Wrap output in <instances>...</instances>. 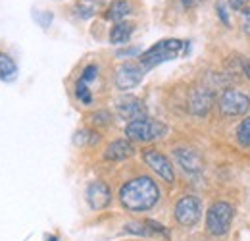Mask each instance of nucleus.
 <instances>
[{
    "instance_id": "f257e3e1",
    "label": "nucleus",
    "mask_w": 250,
    "mask_h": 241,
    "mask_svg": "<svg viewBox=\"0 0 250 241\" xmlns=\"http://www.w3.org/2000/svg\"><path fill=\"white\" fill-rule=\"evenodd\" d=\"M160 199V189L156 181L139 176L135 180H129L120 189V203L122 207L131 212H145L150 211Z\"/></svg>"
},
{
    "instance_id": "ddd939ff",
    "label": "nucleus",
    "mask_w": 250,
    "mask_h": 241,
    "mask_svg": "<svg viewBox=\"0 0 250 241\" xmlns=\"http://www.w3.org/2000/svg\"><path fill=\"white\" fill-rule=\"evenodd\" d=\"M175 160L179 162V166L187 172V174H200L204 170V160L194 149H188V147H179L173 151Z\"/></svg>"
},
{
    "instance_id": "a878e982",
    "label": "nucleus",
    "mask_w": 250,
    "mask_h": 241,
    "mask_svg": "<svg viewBox=\"0 0 250 241\" xmlns=\"http://www.w3.org/2000/svg\"><path fill=\"white\" fill-rule=\"evenodd\" d=\"M243 31L250 35V6H247L243 10Z\"/></svg>"
},
{
    "instance_id": "f03ea898",
    "label": "nucleus",
    "mask_w": 250,
    "mask_h": 241,
    "mask_svg": "<svg viewBox=\"0 0 250 241\" xmlns=\"http://www.w3.org/2000/svg\"><path fill=\"white\" fill-rule=\"evenodd\" d=\"M167 133V125L164 121L154 120V118H143V120H133L127 123L125 127V135L133 141H141V143H148V141H156L160 137H164Z\"/></svg>"
},
{
    "instance_id": "39448f33",
    "label": "nucleus",
    "mask_w": 250,
    "mask_h": 241,
    "mask_svg": "<svg viewBox=\"0 0 250 241\" xmlns=\"http://www.w3.org/2000/svg\"><path fill=\"white\" fill-rule=\"evenodd\" d=\"M250 108V98L247 93L237 89H227L219 96V110L223 116H243Z\"/></svg>"
},
{
    "instance_id": "6ab92c4d",
    "label": "nucleus",
    "mask_w": 250,
    "mask_h": 241,
    "mask_svg": "<svg viewBox=\"0 0 250 241\" xmlns=\"http://www.w3.org/2000/svg\"><path fill=\"white\" fill-rule=\"evenodd\" d=\"M100 141V135L93 129H79L73 135V145L77 147H93Z\"/></svg>"
},
{
    "instance_id": "c756f323",
    "label": "nucleus",
    "mask_w": 250,
    "mask_h": 241,
    "mask_svg": "<svg viewBox=\"0 0 250 241\" xmlns=\"http://www.w3.org/2000/svg\"><path fill=\"white\" fill-rule=\"evenodd\" d=\"M48 241H56V238H50V240H48Z\"/></svg>"
},
{
    "instance_id": "9d476101",
    "label": "nucleus",
    "mask_w": 250,
    "mask_h": 241,
    "mask_svg": "<svg viewBox=\"0 0 250 241\" xmlns=\"http://www.w3.org/2000/svg\"><path fill=\"white\" fill-rule=\"evenodd\" d=\"M112 201V191L108 187V183L100 180H94L87 187V203L93 211H102L110 205Z\"/></svg>"
},
{
    "instance_id": "4be33fe9",
    "label": "nucleus",
    "mask_w": 250,
    "mask_h": 241,
    "mask_svg": "<svg viewBox=\"0 0 250 241\" xmlns=\"http://www.w3.org/2000/svg\"><path fill=\"white\" fill-rule=\"evenodd\" d=\"M216 10H218V16H219V20H221V24H223V25H229L231 22H229V14H227L225 2L218 0V2H216Z\"/></svg>"
},
{
    "instance_id": "4468645a",
    "label": "nucleus",
    "mask_w": 250,
    "mask_h": 241,
    "mask_svg": "<svg viewBox=\"0 0 250 241\" xmlns=\"http://www.w3.org/2000/svg\"><path fill=\"white\" fill-rule=\"evenodd\" d=\"M135 154V147L129 139H118L114 143L108 145V149L104 151V158L110 162H120V160H127Z\"/></svg>"
},
{
    "instance_id": "5701e85b",
    "label": "nucleus",
    "mask_w": 250,
    "mask_h": 241,
    "mask_svg": "<svg viewBox=\"0 0 250 241\" xmlns=\"http://www.w3.org/2000/svg\"><path fill=\"white\" fill-rule=\"evenodd\" d=\"M96 73H98V68L91 64V66H87L85 70H83V75H81V81H85V83H89V81H93L94 77H96Z\"/></svg>"
},
{
    "instance_id": "1a4fd4ad",
    "label": "nucleus",
    "mask_w": 250,
    "mask_h": 241,
    "mask_svg": "<svg viewBox=\"0 0 250 241\" xmlns=\"http://www.w3.org/2000/svg\"><path fill=\"white\" fill-rule=\"evenodd\" d=\"M116 112L120 114V118H124L127 121L133 120H143L146 118L148 114V108L146 104L137 98V96H122L118 102H116Z\"/></svg>"
},
{
    "instance_id": "423d86ee",
    "label": "nucleus",
    "mask_w": 250,
    "mask_h": 241,
    "mask_svg": "<svg viewBox=\"0 0 250 241\" xmlns=\"http://www.w3.org/2000/svg\"><path fill=\"white\" fill-rule=\"evenodd\" d=\"M200 216H202V203H200L198 197L187 195V197L177 201V205H175V220L181 226L192 228L194 224H198Z\"/></svg>"
},
{
    "instance_id": "bb28decb",
    "label": "nucleus",
    "mask_w": 250,
    "mask_h": 241,
    "mask_svg": "<svg viewBox=\"0 0 250 241\" xmlns=\"http://www.w3.org/2000/svg\"><path fill=\"white\" fill-rule=\"evenodd\" d=\"M250 0H229V6L233 8V10H239V12H243L247 6H249Z\"/></svg>"
},
{
    "instance_id": "dca6fc26",
    "label": "nucleus",
    "mask_w": 250,
    "mask_h": 241,
    "mask_svg": "<svg viewBox=\"0 0 250 241\" xmlns=\"http://www.w3.org/2000/svg\"><path fill=\"white\" fill-rule=\"evenodd\" d=\"M133 31H135V25L131 22H118L110 31V43L112 45H124L131 39Z\"/></svg>"
},
{
    "instance_id": "a211bd4d",
    "label": "nucleus",
    "mask_w": 250,
    "mask_h": 241,
    "mask_svg": "<svg viewBox=\"0 0 250 241\" xmlns=\"http://www.w3.org/2000/svg\"><path fill=\"white\" fill-rule=\"evenodd\" d=\"M18 77V64L6 52H0V79L10 83Z\"/></svg>"
},
{
    "instance_id": "412c9836",
    "label": "nucleus",
    "mask_w": 250,
    "mask_h": 241,
    "mask_svg": "<svg viewBox=\"0 0 250 241\" xmlns=\"http://www.w3.org/2000/svg\"><path fill=\"white\" fill-rule=\"evenodd\" d=\"M75 95H77V98H79L83 104H87V106L93 102V95H91V91H89L85 81H77V85H75Z\"/></svg>"
},
{
    "instance_id": "0eeeda50",
    "label": "nucleus",
    "mask_w": 250,
    "mask_h": 241,
    "mask_svg": "<svg viewBox=\"0 0 250 241\" xmlns=\"http://www.w3.org/2000/svg\"><path fill=\"white\" fill-rule=\"evenodd\" d=\"M146 70L141 66V64H133V62H127L124 66H120L116 70V75H114V81H116V87L120 91H129L135 89L143 77H145Z\"/></svg>"
},
{
    "instance_id": "20e7f679",
    "label": "nucleus",
    "mask_w": 250,
    "mask_h": 241,
    "mask_svg": "<svg viewBox=\"0 0 250 241\" xmlns=\"http://www.w3.org/2000/svg\"><path fill=\"white\" fill-rule=\"evenodd\" d=\"M233 214H235V211H233V207L229 203H225V201L214 203L206 212V228H208V232L214 234V236L227 234V230H229V226L233 222Z\"/></svg>"
},
{
    "instance_id": "cd10ccee",
    "label": "nucleus",
    "mask_w": 250,
    "mask_h": 241,
    "mask_svg": "<svg viewBox=\"0 0 250 241\" xmlns=\"http://www.w3.org/2000/svg\"><path fill=\"white\" fill-rule=\"evenodd\" d=\"M202 0H181V4H183V8H194V6H198Z\"/></svg>"
},
{
    "instance_id": "7ed1b4c3",
    "label": "nucleus",
    "mask_w": 250,
    "mask_h": 241,
    "mask_svg": "<svg viewBox=\"0 0 250 241\" xmlns=\"http://www.w3.org/2000/svg\"><path fill=\"white\" fill-rule=\"evenodd\" d=\"M183 45H185V41H179V39H164V41L156 43L154 47H150L141 56V66L145 70H150V68H154V66L162 64V62L173 60L181 52Z\"/></svg>"
},
{
    "instance_id": "f3484780",
    "label": "nucleus",
    "mask_w": 250,
    "mask_h": 241,
    "mask_svg": "<svg viewBox=\"0 0 250 241\" xmlns=\"http://www.w3.org/2000/svg\"><path fill=\"white\" fill-rule=\"evenodd\" d=\"M129 14H131V4L127 0H114L106 8V20L112 22H124V18H127Z\"/></svg>"
},
{
    "instance_id": "f8f14e48",
    "label": "nucleus",
    "mask_w": 250,
    "mask_h": 241,
    "mask_svg": "<svg viewBox=\"0 0 250 241\" xmlns=\"http://www.w3.org/2000/svg\"><path fill=\"white\" fill-rule=\"evenodd\" d=\"M145 162L156 172L162 180H166L167 183H173L175 181V172H173V166L169 164V160L166 158V154L158 151H146L143 154Z\"/></svg>"
},
{
    "instance_id": "aec40b11",
    "label": "nucleus",
    "mask_w": 250,
    "mask_h": 241,
    "mask_svg": "<svg viewBox=\"0 0 250 241\" xmlns=\"http://www.w3.org/2000/svg\"><path fill=\"white\" fill-rule=\"evenodd\" d=\"M237 139L243 147H250V116L239 123L237 127Z\"/></svg>"
},
{
    "instance_id": "b1692460",
    "label": "nucleus",
    "mask_w": 250,
    "mask_h": 241,
    "mask_svg": "<svg viewBox=\"0 0 250 241\" xmlns=\"http://www.w3.org/2000/svg\"><path fill=\"white\" fill-rule=\"evenodd\" d=\"M93 121L96 123V125H108L110 123V114L106 112V110H100V112H94L93 116Z\"/></svg>"
},
{
    "instance_id": "393cba45",
    "label": "nucleus",
    "mask_w": 250,
    "mask_h": 241,
    "mask_svg": "<svg viewBox=\"0 0 250 241\" xmlns=\"http://www.w3.org/2000/svg\"><path fill=\"white\" fill-rule=\"evenodd\" d=\"M141 52V48L139 47H131V48H122V50H118V58H129V56H137Z\"/></svg>"
},
{
    "instance_id": "7c9ffc66",
    "label": "nucleus",
    "mask_w": 250,
    "mask_h": 241,
    "mask_svg": "<svg viewBox=\"0 0 250 241\" xmlns=\"http://www.w3.org/2000/svg\"><path fill=\"white\" fill-rule=\"evenodd\" d=\"M249 205H250V189H249Z\"/></svg>"
},
{
    "instance_id": "2eb2a0df",
    "label": "nucleus",
    "mask_w": 250,
    "mask_h": 241,
    "mask_svg": "<svg viewBox=\"0 0 250 241\" xmlns=\"http://www.w3.org/2000/svg\"><path fill=\"white\" fill-rule=\"evenodd\" d=\"M108 6H110L108 0H79L75 4V14L79 18H83V20H89V18H93L94 14H98L100 10H104Z\"/></svg>"
},
{
    "instance_id": "9b49d317",
    "label": "nucleus",
    "mask_w": 250,
    "mask_h": 241,
    "mask_svg": "<svg viewBox=\"0 0 250 241\" xmlns=\"http://www.w3.org/2000/svg\"><path fill=\"white\" fill-rule=\"evenodd\" d=\"M125 232L141 238H169V232L154 220H145V222H129L125 224Z\"/></svg>"
},
{
    "instance_id": "6e6552de",
    "label": "nucleus",
    "mask_w": 250,
    "mask_h": 241,
    "mask_svg": "<svg viewBox=\"0 0 250 241\" xmlns=\"http://www.w3.org/2000/svg\"><path fill=\"white\" fill-rule=\"evenodd\" d=\"M214 104V91L208 87H194L188 95L187 108L196 118H204Z\"/></svg>"
},
{
    "instance_id": "c85d7f7f",
    "label": "nucleus",
    "mask_w": 250,
    "mask_h": 241,
    "mask_svg": "<svg viewBox=\"0 0 250 241\" xmlns=\"http://www.w3.org/2000/svg\"><path fill=\"white\" fill-rule=\"evenodd\" d=\"M243 73H245V75H247V77L250 79V62L247 60V58L243 60Z\"/></svg>"
}]
</instances>
